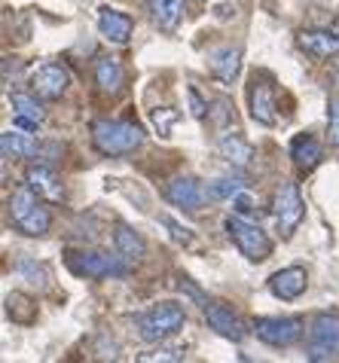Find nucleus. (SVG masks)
<instances>
[{
	"mask_svg": "<svg viewBox=\"0 0 339 363\" xmlns=\"http://www.w3.org/2000/svg\"><path fill=\"white\" fill-rule=\"evenodd\" d=\"M95 83H98V89H101L104 95H116L119 89H123V83H126L123 65H119L116 58H111V55H101L95 62Z\"/></svg>",
	"mask_w": 339,
	"mask_h": 363,
	"instance_id": "obj_15",
	"label": "nucleus"
},
{
	"mask_svg": "<svg viewBox=\"0 0 339 363\" xmlns=\"http://www.w3.org/2000/svg\"><path fill=\"white\" fill-rule=\"evenodd\" d=\"M165 196H168V201H172V205L184 208V211H199V208L205 205V199H208V193L202 189V184H199L196 177H189V174L174 177L172 184H168Z\"/></svg>",
	"mask_w": 339,
	"mask_h": 363,
	"instance_id": "obj_10",
	"label": "nucleus"
},
{
	"mask_svg": "<svg viewBox=\"0 0 339 363\" xmlns=\"http://www.w3.org/2000/svg\"><path fill=\"white\" fill-rule=\"evenodd\" d=\"M67 86H71V74H67L62 65H55V62L40 65L31 74V92L37 98H43V101L62 98L67 92Z\"/></svg>",
	"mask_w": 339,
	"mask_h": 363,
	"instance_id": "obj_8",
	"label": "nucleus"
},
{
	"mask_svg": "<svg viewBox=\"0 0 339 363\" xmlns=\"http://www.w3.org/2000/svg\"><path fill=\"white\" fill-rule=\"evenodd\" d=\"M291 159L303 171L315 168L318 162H321V144H318L315 138H296L294 144H291Z\"/></svg>",
	"mask_w": 339,
	"mask_h": 363,
	"instance_id": "obj_23",
	"label": "nucleus"
},
{
	"mask_svg": "<svg viewBox=\"0 0 339 363\" xmlns=\"http://www.w3.org/2000/svg\"><path fill=\"white\" fill-rule=\"evenodd\" d=\"M92 140L104 156H126L141 147L144 132L132 123H119V119H101L92 128Z\"/></svg>",
	"mask_w": 339,
	"mask_h": 363,
	"instance_id": "obj_2",
	"label": "nucleus"
},
{
	"mask_svg": "<svg viewBox=\"0 0 339 363\" xmlns=\"http://www.w3.org/2000/svg\"><path fill=\"white\" fill-rule=\"evenodd\" d=\"M187 95H189V113H193L196 119H205V113H208V101L199 95V89H196V86H187Z\"/></svg>",
	"mask_w": 339,
	"mask_h": 363,
	"instance_id": "obj_28",
	"label": "nucleus"
},
{
	"mask_svg": "<svg viewBox=\"0 0 339 363\" xmlns=\"http://www.w3.org/2000/svg\"><path fill=\"white\" fill-rule=\"evenodd\" d=\"M6 315L13 324H34L37 306L31 302V296H25V294H9L6 296Z\"/></svg>",
	"mask_w": 339,
	"mask_h": 363,
	"instance_id": "obj_24",
	"label": "nucleus"
},
{
	"mask_svg": "<svg viewBox=\"0 0 339 363\" xmlns=\"http://www.w3.org/2000/svg\"><path fill=\"white\" fill-rule=\"evenodd\" d=\"M257 339L272 348H287L303 336V320L300 318H257L254 320Z\"/></svg>",
	"mask_w": 339,
	"mask_h": 363,
	"instance_id": "obj_7",
	"label": "nucleus"
},
{
	"mask_svg": "<svg viewBox=\"0 0 339 363\" xmlns=\"http://www.w3.org/2000/svg\"><path fill=\"white\" fill-rule=\"evenodd\" d=\"M336 79H339V74H336Z\"/></svg>",
	"mask_w": 339,
	"mask_h": 363,
	"instance_id": "obj_36",
	"label": "nucleus"
},
{
	"mask_svg": "<svg viewBox=\"0 0 339 363\" xmlns=\"http://www.w3.org/2000/svg\"><path fill=\"white\" fill-rule=\"evenodd\" d=\"M309 339H312V345L333 348L339 354V315H318L312 320V330H309Z\"/></svg>",
	"mask_w": 339,
	"mask_h": 363,
	"instance_id": "obj_21",
	"label": "nucleus"
},
{
	"mask_svg": "<svg viewBox=\"0 0 339 363\" xmlns=\"http://www.w3.org/2000/svg\"><path fill=\"white\" fill-rule=\"evenodd\" d=\"M272 214H275V226L278 232L287 238V235H294V229L303 223V217H306V205H303V196H300V189H296V184H282V189L275 193V201H272Z\"/></svg>",
	"mask_w": 339,
	"mask_h": 363,
	"instance_id": "obj_6",
	"label": "nucleus"
},
{
	"mask_svg": "<svg viewBox=\"0 0 339 363\" xmlns=\"http://www.w3.org/2000/svg\"><path fill=\"white\" fill-rule=\"evenodd\" d=\"M174 119H177L174 113H156V116H153V123H156V128H159V135H165V138H168V125H172Z\"/></svg>",
	"mask_w": 339,
	"mask_h": 363,
	"instance_id": "obj_33",
	"label": "nucleus"
},
{
	"mask_svg": "<svg viewBox=\"0 0 339 363\" xmlns=\"http://www.w3.org/2000/svg\"><path fill=\"white\" fill-rule=\"evenodd\" d=\"M0 150H4V159H34V156H40L37 138L18 135V132H4L0 135Z\"/></svg>",
	"mask_w": 339,
	"mask_h": 363,
	"instance_id": "obj_19",
	"label": "nucleus"
},
{
	"mask_svg": "<svg viewBox=\"0 0 339 363\" xmlns=\"http://www.w3.org/2000/svg\"><path fill=\"white\" fill-rule=\"evenodd\" d=\"M113 245H116V254H123L128 263H138L144 254H147V241L138 235L132 226L126 223H116V232H113Z\"/></svg>",
	"mask_w": 339,
	"mask_h": 363,
	"instance_id": "obj_18",
	"label": "nucleus"
},
{
	"mask_svg": "<svg viewBox=\"0 0 339 363\" xmlns=\"http://www.w3.org/2000/svg\"><path fill=\"white\" fill-rule=\"evenodd\" d=\"M18 272L31 278L34 284H37V278H40V281H46V269H43V266H34L31 259H22V263H18Z\"/></svg>",
	"mask_w": 339,
	"mask_h": 363,
	"instance_id": "obj_31",
	"label": "nucleus"
},
{
	"mask_svg": "<svg viewBox=\"0 0 339 363\" xmlns=\"http://www.w3.org/2000/svg\"><path fill=\"white\" fill-rule=\"evenodd\" d=\"M233 211L235 214H254V199L248 193H235L233 196Z\"/></svg>",
	"mask_w": 339,
	"mask_h": 363,
	"instance_id": "obj_30",
	"label": "nucleus"
},
{
	"mask_svg": "<svg viewBox=\"0 0 339 363\" xmlns=\"http://www.w3.org/2000/svg\"><path fill=\"white\" fill-rule=\"evenodd\" d=\"M211 74L221 79V83H233V79L238 77V67H242V52L233 46L226 49H217V52H211Z\"/></svg>",
	"mask_w": 339,
	"mask_h": 363,
	"instance_id": "obj_22",
	"label": "nucleus"
},
{
	"mask_svg": "<svg viewBox=\"0 0 339 363\" xmlns=\"http://www.w3.org/2000/svg\"><path fill=\"white\" fill-rule=\"evenodd\" d=\"M184 308L177 302H159V306L147 308L141 318H138V333H141L144 342H162L168 336H174L177 330L184 327Z\"/></svg>",
	"mask_w": 339,
	"mask_h": 363,
	"instance_id": "obj_3",
	"label": "nucleus"
},
{
	"mask_svg": "<svg viewBox=\"0 0 339 363\" xmlns=\"http://www.w3.org/2000/svg\"><path fill=\"white\" fill-rule=\"evenodd\" d=\"M327 119H330V144L339 147V92L330 98V113H327Z\"/></svg>",
	"mask_w": 339,
	"mask_h": 363,
	"instance_id": "obj_29",
	"label": "nucleus"
},
{
	"mask_svg": "<svg viewBox=\"0 0 339 363\" xmlns=\"http://www.w3.org/2000/svg\"><path fill=\"white\" fill-rule=\"evenodd\" d=\"M147 9H150V18L156 28L162 31H174L177 22L184 18V0H147Z\"/></svg>",
	"mask_w": 339,
	"mask_h": 363,
	"instance_id": "obj_16",
	"label": "nucleus"
},
{
	"mask_svg": "<svg viewBox=\"0 0 339 363\" xmlns=\"http://www.w3.org/2000/svg\"><path fill=\"white\" fill-rule=\"evenodd\" d=\"M67 269L79 278H123L128 272V259L119 254H101V250H77L67 254Z\"/></svg>",
	"mask_w": 339,
	"mask_h": 363,
	"instance_id": "obj_4",
	"label": "nucleus"
},
{
	"mask_svg": "<svg viewBox=\"0 0 339 363\" xmlns=\"http://www.w3.org/2000/svg\"><path fill=\"white\" fill-rule=\"evenodd\" d=\"M205 320L208 327H211L214 333H221L223 339H233V342H242L248 336V330L242 324V318L233 315V308L221 306V302H208L205 306Z\"/></svg>",
	"mask_w": 339,
	"mask_h": 363,
	"instance_id": "obj_11",
	"label": "nucleus"
},
{
	"mask_svg": "<svg viewBox=\"0 0 339 363\" xmlns=\"http://www.w3.org/2000/svg\"><path fill=\"white\" fill-rule=\"evenodd\" d=\"M9 104H13V110L16 113H22V116H31V119H37V123H43V107H40V101H37V95H22V92H16L13 98H9Z\"/></svg>",
	"mask_w": 339,
	"mask_h": 363,
	"instance_id": "obj_25",
	"label": "nucleus"
},
{
	"mask_svg": "<svg viewBox=\"0 0 339 363\" xmlns=\"http://www.w3.org/2000/svg\"><path fill=\"white\" fill-rule=\"evenodd\" d=\"M144 360H172V363H177V360H184V351L181 348H159L156 354H147Z\"/></svg>",
	"mask_w": 339,
	"mask_h": 363,
	"instance_id": "obj_32",
	"label": "nucleus"
},
{
	"mask_svg": "<svg viewBox=\"0 0 339 363\" xmlns=\"http://www.w3.org/2000/svg\"><path fill=\"white\" fill-rule=\"evenodd\" d=\"M217 153H221L229 165H235V168H248L254 162V147L248 144L245 138H238V135H226L221 138V144H217Z\"/></svg>",
	"mask_w": 339,
	"mask_h": 363,
	"instance_id": "obj_20",
	"label": "nucleus"
},
{
	"mask_svg": "<svg viewBox=\"0 0 339 363\" xmlns=\"http://www.w3.org/2000/svg\"><path fill=\"white\" fill-rule=\"evenodd\" d=\"M248 98H251V116H254V123L275 125V92H272V83H269L266 77H254L251 79Z\"/></svg>",
	"mask_w": 339,
	"mask_h": 363,
	"instance_id": "obj_9",
	"label": "nucleus"
},
{
	"mask_svg": "<svg viewBox=\"0 0 339 363\" xmlns=\"http://www.w3.org/2000/svg\"><path fill=\"white\" fill-rule=\"evenodd\" d=\"M9 214H13V223L31 238L46 235L49 226H52V214L40 205V199L31 186H22L13 193V199H9Z\"/></svg>",
	"mask_w": 339,
	"mask_h": 363,
	"instance_id": "obj_1",
	"label": "nucleus"
},
{
	"mask_svg": "<svg viewBox=\"0 0 339 363\" xmlns=\"http://www.w3.org/2000/svg\"><path fill=\"white\" fill-rule=\"evenodd\" d=\"M214 16L221 18V22L233 18V16H235V4H229V0H226V4H217V6H214Z\"/></svg>",
	"mask_w": 339,
	"mask_h": 363,
	"instance_id": "obj_34",
	"label": "nucleus"
},
{
	"mask_svg": "<svg viewBox=\"0 0 339 363\" xmlns=\"http://www.w3.org/2000/svg\"><path fill=\"white\" fill-rule=\"evenodd\" d=\"M98 31H101L111 43H128V37L135 31L132 16L119 13L113 6H101L98 9Z\"/></svg>",
	"mask_w": 339,
	"mask_h": 363,
	"instance_id": "obj_13",
	"label": "nucleus"
},
{
	"mask_svg": "<svg viewBox=\"0 0 339 363\" xmlns=\"http://www.w3.org/2000/svg\"><path fill=\"white\" fill-rule=\"evenodd\" d=\"M162 226L172 232V238L177 241V245H189L193 241V229H187V226H181L174 217H162Z\"/></svg>",
	"mask_w": 339,
	"mask_h": 363,
	"instance_id": "obj_27",
	"label": "nucleus"
},
{
	"mask_svg": "<svg viewBox=\"0 0 339 363\" xmlns=\"http://www.w3.org/2000/svg\"><path fill=\"white\" fill-rule=\"evenodd\" d=\"M13 123H16V128H25V132H37V119H31V116H22V113H16V119H13Z\"/></svg>",
	"mask_w": 339,
	"mask_h": 363,
	"instance_id": "obj_35",
	"label": "nucleus"
},
{
	"mask_svg": "<svg viewBox=\"0 0 339 363\" xmlns=\"http://www.w3.org/2000/svg\"><path fill=\"white\" fill-rule=\"evenodd\" d=\"M306 269L303 266H287L282 272H275L272 278H269V290H272V296L284 299V302H294L303 296L306 290Z\"/></svg>",
	"mask_w": 339,
	"mask_h": 363,
	"instance_id": "obj_12",
	"label": "nucleus"
},
{
	"mask_svg": "<svg viewBox=\"0 0 339 363\" xmlns=\"http://www.w3.org/2000/svg\"><path fill=\"white\" fill-rule=\"evenodd\" d=\"M28 186H31L37 196H46L49 201H62L65 199L62 180H58L55 171L46 168V165H34L31 171H28Z\"/></svg>",
	"mask_w": 339,
	"mask_h": 363,
	"instance_id": "obj_14",
	"label": "nucleus"
},
{
	"mask_svg": "<svg viewBox=\"0 0 339 363\" xmlns=\"http://www.w3.org/2000/svg\"><path fill=\"white\" fill-rule=\"evenodd\" d=\"M238 193V180L233 177H217L211 186H208V196L211 199H233Z\"/></svg>",
	"mask_w": 339,
	"mask_h": 363,
	"instance_id": "obj_26",
	"label": "nucleus"
},
{
	"mask_svg": "<svg viewBox=\"0 0 339 363\" xmlns=\"http://www.w3.org/2000/svg\"><path fill=\"white\" fill-rule=\"evenodd\" d=\"M223 226H226V235L233 238V245L242 250V257H248L251 263H263V259L272 254V241H269V235L260 226L248 223L242 217H226Z\"/></svg>",
	"mask_w": 339,
	"mask_h": 363,
	"instance_id": "obj_5",
	"label": "nucleus"
},
{
	"mask_svg": "<svg viewBox=\"0 0 339 363\" xmlns=\"http://www.w3.org/2000/svg\"><path fill=\"white\" fill-rule=\"evenodd\" d=\"M300 49H306L315 58H330L339 52V34L336 31H303Z\"/></svg>",
	"mask_w": 339,
	"mask_h": 363,
	"instance_id": "obj_17",
	"label": "nucleus"
}]
</instances>
